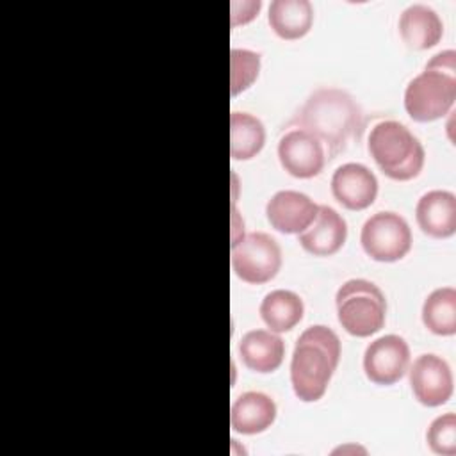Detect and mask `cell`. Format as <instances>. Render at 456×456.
Here are the masks:
<instances>
[{
  "instance_id": "obj_1",
  "label": "cell",
  "mask_w": 456,
  "mask_h": 456,
  "mask_svg": "<svg viewBox=\"0 0 456 456\" xmlns=\"http://www.w3.org/2000/svg\"><path fill=\"white\" fill-rule=\"evenodd\" d=\"M289 125L314 134L328 151V159L358 144L365 130V114L360 103L340 87H317Z\"/></svg>"
},
{
  "instance_id": "obj_2",
  "label": "cell",
  "mask_w": 456,
  "mask_h": 456,
  "mask_svg": "<svg viewBox=\"0 0 456 456\" xmlns=\"http://www.w3.org/2000/svg\"><path fill=\"white\" fill-rule=\"evenodd\" d=\"M340 360V338L324 326H308L296 340L290 358V383L303 403L319 401Z\"/></svg>"
},
{
  "instance_id": "obj_3",
  "label": "cell",
  "mask_w": 456,
  "mask_h": 456,
  "mask_svg": "<svg viewBox=\"0 0 456 456\" xmlns=\"http://www.w3.org/2000/svg\"><path fill=\"white\" fill-rule=\"evenodd\" d=\"M367 148L378 167L392 180H411L422 171L426 159L422 142L395 119L376 123L370 128Z\"/></svg>"
},
{
  "instance_id": "obj_4",
  "label": "cell",
  "mask_w": 456,
  "mask_h": 456,
  "mask_svg": "<svg viewBox=\"0 0 456 456\" xmlns=\"http://www.w3.org/2000/svg\"><path fill=\"white\" fill-rule=\"evenodd\" d=\"M335 305L338 322L349 335L370 337L385 324V294L369 280L351 278L344 281L335 294Z\"/></svg>"
},
{
  "instance_id": "obj_5",
  "label": "cell",
  "mask_w": 456,
  "mask_h": 456,
  "mask_svg": "<svg viewBox=\"0 0 456 456\" xmlns=\"http://www.w3.org/2000/svg\"><path fill=\"white\" fill-rule=\"evenodd\" d=\"M456 100V75L424 68L404 89V109L411 119L426 123L444 118Z\"/></svg>"
},
{
  "instance_id": "obj_6",
  "label": "cell",
  "mask_w": 456,
  "mask_h": 456,
  "mask_svg": "<svg viewBox=\"0 0 456 456\" xmlns=\"http://www.w3.org/2000/svg\"><path fill=\"white\" fill-rule=\"evenodd\" d=\"M232 269L246 283L271 281L281 267V248L265 232H251L232 244Z\"/></svg>"
},
{
  "instance_id": "obj_7",
  "label": "cell",
  "mask_w": 456,
  "mask_h": 456,
  "mask_svg": "<svg viewBox=\"0 0 456 456\" xmlns=\"http://www.w3.org/2000/svg\"><path fill=\"white\" fill-rule=\"evenodd\" d=\"M360 242L372 260L395 262L410 251L411 230L406 219L397 212L381 210L363 223Z\"/></svg>"
},
{
  "instance_id": "obj_8",
  "label": "cell",
  "mask_w": 456,
  "mask_h": 456,
  "mask_svg": "<svg viewBox=\"0 0 456 456\" xmlns=\"http://www.w3.org/2000/svg\"><path fill=\"white\" fill-rule=\"evenodd\" d=\"M410 347L408 342L395 333L374 338L363 353L365 376L376 385H394L408 370Z\"/></svg>"
},
{
  "instance_id": "obj_9",
  "label": "cell",
  "mask_w": 456,
  "mask_h": 456,
  "mask_svg": "<svg viewBox=\"0 0 456 456\" xmlns=\"http://www.w3.org/2000/svg\"><path fill=\"white\" fill-rule=\"evenodd\" d=\"M278 159L281 167L296 178L317 176L326 164L322 142L303 128L287 130L278 142Z\"/></svg>"
},
{
  "instance_id": "obj_10",
  "label": "cell",
  "mask_w": 456,
  "mask_h": 456,
  "mask_svg": "<svg viewBox=\"0 0 456 456\" xmlns=\"http://www.w3.org/2000/svg\"><path fill=\"white\" fill-rule=\"evenodd\" d=\"M410 387L419 403L424 406L445 404L452 395V372L449 363L435 354L417 356L410 367Z\"/></svg>"
},
{
  "instance_id": "obj_11",
  "label": "cell",
  "mask_w": 456,
  "mask_h": 456,
  "mask_svg": "<svg viewBox=\"0 0 456 456\" xmlns=\"http://www.w3.org/2000/svg\"><path fill=\"white\" fill-rule=\"evenodd\" d=\"M333 198L349 210L370 207L378 196L376 175L360 162H346L331 175Z\"/></svg>"
},
{
  "instance_id": "obj_12",
  "label": "cell",
  "mask_w": 456,
  "mask_h": 456,
  "mask_svg": "<svg viewBox=\"0 0 456 456\" xmlns=\"http://www.w3.org/2000/svg\"><path fill=\"white\" fill-rule=\"evenodd\" d=\"M317 210L310 196L290 189L274 192L265 205L269 224L281 233H301L314 223Z\"/></svg>"
},
{
  "instance_id": "obj_13",
  "label": "cell",
  "mask_w": 456,
  "mask_h": 456,
  "mask_svg": "<svg viewBox=\"0 0 456 456\" xmlns=\"http://www.w3.org/2000/svg\"><path fill=\"white\" fill-rule=\"evenodd\" d=\"M347 239L346 219L328 205H319L314 223L297 233V242L305 251L315 256H330L337 253Z\"/></svg>"
},
{
  "instance_id": "obj_14",
  "label": "cell",
  "mask_w": 456,
  "mask_h": 456,
  "mask_svg": "<svg viewBox=\"0 0 456 456\" xmlns=\"http://www.w3.org/2000/svg\"><path fill=\"white\" fill-rule=\"evenodd\" d=\"M419 228L435 239L451 237L456 232V196L451 191L433 189L424 192L415 207Z\"/></svg>"
},
{
  "instance_id": "obj_15",
  "label": "cell",
  "mask_w": 456,
  "mask_h": 456,
  "mask_svg": "<svg viewBox=\"0 0 456 456\" xmlns=\"http://www.w3.org/2000/svg\"><path fill=\"white\" fill-rule=\"evenodd\" d=\"M276 413V403L271 395L258 390H249L233 401L230 410V424L237 433L258 435L273 426Z\"/></svg>"
},
{
  "instance_id": "obj_16",
  "label": "cell",
  "mask_w": 456,
  "mask_h": 456,
  "mask_svg": "<svg viewBox=\"0 0 456 456\" xmlns=\"http://www.w3.org/2000/svg\"><path fill=\"white\" fill-rule=\"evenodd\" d=\"M399 34L413 50L435 46L444 34V23L438 12L426 4H410L399 16Z\"/></svg>"
},
{
  "instance_id": "obj_17",
  "label": "cell",
  "mask_w": 456,
  "mask_h": 456,
  "mask_svg": "<svg viewBox=\"0 0 456 456\" xmlns=\"http://www.w3.org/2000/svg\"><path fill=\"white\" fill-rule=\"evenodd\" d=\"M239 354L244 365L255 372L276 370L285 356V342L271 330H249L239 342Z\"/></svg>"
},
{
  "instance_id": "obj_18",
  "label": "cell",
  "mask_w": 456,
  "mask_h": 456,
  "mask_svg": "<svg viewBox=\"0 0 456 456\" xmlns=\"http://www.w3.org/2000/svg\"><path fill=\"white\" fill-rule=\"evenodd\" d=\"M267 20L281 39H299L314 23V7L308 0H273Z\"/></svg>"
},
{
  "instance_id": "obj_19",
  "label": "cell",
  "mask_w": 456,
  "mask_h": 456,
  "mask_svg": "<svg viewBox=\"0 0 456 456\" xmlns=\"http://www.w3.org/2000/svg\"><path fill=\"white\" fill-rule=\"evenodd\" d=\"M305 314L303 299L287 289H274L267 292L260 303V317L274 333L290 331Z\"/></svg>"
},
{
  "instance_id": "obj_20",
  "label": "cell",
  "mask_w": 456,
  "mask_h": 456,
  "mask_svg": "<svg viewBox=\"0 0 456 456\" xmlns=\"http://www.w3.org/2000/svg\"><path fill=\"white\" fill-rule=\"evenodd\" d=\"M265 144L264 123L249 114L233 110L230 114V155L233 160L253 159Z\"/></svg>"
},
{
  "instance_id": "obj_21",
  "label": "cell",
  "mask_w": 456,
  "mask_h": 456,
  "mask_svg": "<svg viewBox=\"0 0 456 456\" xmlns=\"http://www.w3.org/2000/svg\"><path fill=\"white\" fill-rule=\"evenodd\" d=\"M422 322L436 335L456 333V290L454 287L435 289L422 305Z\"/></svg>"
},
{
  "instance_id": "obj_22",
  "label": "cell",
  "mask_w": 456,
  "mask_h": 456,
  "mask_svg": "<svg viewBox=\"0 0 456 456\" xmlns=\"http://www.w3.org/2000/svg\"><path fill=\"white\" fill-rule=\"evenodd\" d=\"M260 73V53L248 48L230 52V93L232 96L246 91Z\"/></svg>"
},
{
  "instance_id": "obj_23",
  "label": "cell",
  "mask_w": 456,
  "mask_h": 456,
  "mask_svg": "<svg viewBox=\"0 0 456 456\" xmlns=\"http://www.w3.org/2000/svg\"><path fill=\"white\" fill-rule=\"evenodd\" d=\"M426 440L429 449L435 454L454 456L456 454V415L447 411L436 417L426 433Z\"/></svg>"
},
{
  "instance_id": "obj_24",
  "label": "cell",
  "mask_w": 456,
  "mask_h": 456,
  "mask_svg": "<svg viewBox=\"0 0 456 456\" xmlns=\"http://www.w3.org/2000/svg\"><path fill=\"white\" fill-rule=\"evenodd\" d=\"M262 2L260 0H244V2H232V27H237L240 23H248L256 16L260 11Z\"/></svg>"
},
{
  "instance_id": "obj_25",
  "label": "cell",
  "mask_w": 456,
  "mask_h": 456,
  "mask_svg": "<svg viewBox=\"0 0 456 456\" xmlns=\"http://www.w3.org/2000/svg\"><path fill=\"white\" fill-rule=\"evenodd\" d=\"M428 68H436L447 73H454L456 75V52L454 50H444L435 53L428 62Z\"/></svg>"
},
{
  "instance_id": "obj_26",
  "label": "cell",
  "mask_w": 456,
  "mask_h": 456,
  "mask_svg": "<svg viewBox=\"0 0 456 456\" xmlns=\"http://www.w3.org/2000/svg\"><path fill=\"white\" fill-rule=\"evenodd\" d=\"M242 237H244V221L239 216L237 207L232 205V244H235Z\"/></svg>"
},
{
  "instance_id": "obj_27",
  "label": "cell",
  "mask_w": 456,
  "mask_h": 456,
  "mask_svg": "<svg viewBox=\"0 0 456 456\" xmlns=\"http://www.w3.org/2000/svg\"><path fill=\"white\" fill-rule=\"evenodd\" d=\"M347 451H354V452H358V451H362V452H367L363 447H358V445H340V447H337L335 451H333V454H337V452H347Z\"/></svg>"
}]
</instances>
